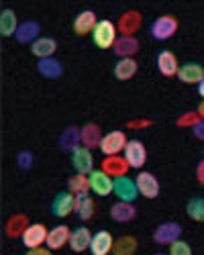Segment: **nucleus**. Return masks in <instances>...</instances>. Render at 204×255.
I'll list each match as a JSON object with an SVG mask.
<instances>
[{"label":"nucleus","mask_w":204,"mask_h":255,"mask_svg":"<svg viewBox=\"0 0 204 255\" xmlns=\"http://www.w3.org/2000/svg\"><path fill=\"white\" fill-rule=\"evenodd\" d=\"M116 33H118L116 25L110 23L108 18H102V20H98V25L92 31V41H94V45L100 47V49H110V47H114L116 39H118Z\"/></svg>","instance_id":"f257e3e1"},{"label":"nucleus","mask_w":204,"mask_h":255,"mask_svg":"<svg viewBox=\"0 0 204 255\" xmlns=\"http://www.w3.org/2000/svg\"><path fill=\"white\" fill-rule=\"evenodd\" d=\"M178 31V18L174 14H161L157 16L151 27H149V33L155 41H168L170 37H174Z\"/></svg>","instance_id":"f03ea898"},{"label":"nucleus","mask_w":204,"mask_h":255,"mask_svg":"<svg viewBox=\"0 0 204 255\" xmlns=\"http://www.w3.org/2000/svg\"><path fill=\"white\" fill-rule=\"evenodd\" d=\"M127 135L122 133V131H110L106 133L104 137H102L100 141V151L104 153L106 157L110 155H118L120 151H125V147H127Z\"/></svg>","instance_id":"7ed1b4c3"},{"label":"nucleus","mask_w":204,"mask_h":255,"mask_svg":"<svg viewBox=\"0 0 204 255\" xmlns=\"http://www.w3.org/2000/svg\"><path fill=\"white\" fill-rule=\"evenodd\" d=\"M125 159L129 163V167H135V169H141L147 161V149L139 139H129L127 147H125Z\"/></svg>","instance_id":"20e7f679"},{"label":"nucleus","mask_w":204,"mask_h":255,"mask_svg":"<svg viewBox=\"0 0 204 255\" xmlns=\"http://www.w3.org/2000/svg\"><path fill=\"white\" fill-rule=\"evenodd\" d=\"M182 237V227L178 223H161L155 231H153V241L159 245H172Z\"/></svg>","instance_id":"39448f33"},{"label":"nucleus","mask_w":204,"mask_h":255,"mask_svg":"<svg viewBox=\"0 0 204 255\" xmlns=\"http://www.w3.org/2000/svg\"><path fill=\"white\" fill-rule=\"evenodd\" d=\"M88 178H90V190L94 194L108 196L110 192H114V178H110L106 172H102V169H94Z\"/></svg>","instance_id":"423d86ee"},{"label":"nucleus","mask_w":204,"mask_h":255,"mask_svg":"<svg viewBox=\"0 0 204 255\" xmlns=\"http://www.w3.org/2000/svg\"><path fill=\"white\" fill-rule=\"evenodd\" d=\"M114 194H116L118 200H122V202H135L137 196H139L137 182L131 180L129 176L114 178Z\"/></svg>","instance_id":"0eeeda50"},{"label":"nucleus","mask_w":204,"mask_h":255,"mask_svg":"<svg viewBox=\"0 0 204 255\" xmlns=\"http://www.w3.org/2000/svg\"><path fill=\"white\" fill-rule=\"evenodd\" d=\"M47 235H49V231L45 229V225L33 223V225H29V229L23 233L20 241H23V245H25L27 249H35V247H41V245L47 241Z\"/></svg>","instance_id":"6e6552de"},{"label":"nucleus","mask_w":204,"mask_h":255,"mask_svg":"<svg viewBox=\"0 0 204 255\" xmlns=\"http://www.w3.org/2000/svg\"><path fill=\"white\" fill-rule=\"evenodd\" d=\"M74 206H76V196L66 190V192L55 194V198L51 202V215L57 217V219H64V217L72 215Z\"/></svg>","instance_id":"1a4fd4ad"},{"label":"nucleus","mask_w":204,"mask_h":255,"mask_svg":"<svg viewBox=\"0 0 204 255\" xmlns=\"http://www.w3.org/2000/svg\"><path fill=\"white\" fill-rule=\"evenodd\" d=\"M137 188H139V194L145 196V198H157L159 196V180L151 174V172H139V176L135 178Z\"/></svg>","instance_id":"9d476101"},{"label":"nucleus","mask_w":204,"mask_h":255,"mask_svg":"<svg viewBox=\"0 0 204 255\" xmlns=\"http://www.w3.org/2000/svg\"><path fill=\"white\" fill-rule=\"evenodd\" d=\"M72 165L76 169V174L90 176L94 172V159H92L90 149H86V147H78V149L72 153Z\"/></svg>","instance_id":"9b49d317"},{"label":"nucleus","mask_w":204,"mask_h":255,"mask_svg":"<svg viewBox=\"0 0 204 255\" xmlns=\"http://www.w3.org/2000/svg\"><path fill=\"white\" fill-rule=\"evenodd\" d=\"M141 27V12L131 8L127 12H122L120 18H118V23H116V29L118 33H122L125 37H133L137 33V29Z\"/></svg>","instance_id":"f8f14e48"},{"label":"nucleus","mask_w":204,"mask_h":255,"mask_svg":"<svg viewBox=\"0 0 204 255\" xmlns=\"http://www.w3.org/2000/svg\"><path fill=\"white\" fill-rule=\"evenodd\" d=\"M39 33H41V25L37 23V20H25V23H20V25H18L14 39L18 41L20 45H29V43L33 45L35 41L41 37Z\"/></svg>","instance_id":"ddd939ff"},{"label":"nucleus","mask_w":204,"mask_h":255,"mask_svg":"<svg viewBox=\"0 0 204 255\" xmlns=\"http://www.w3.org/2000/svg\"><path fill=\"white\" fill-rule=\"evenodd\" d=\"M157 70L161 76H178V70H180V63H178V57L174 51L170 49H163L157 53Z\"/></svg>","instance_id":"4468645a"},{"label":"nucleus","mask_w":204,"mask_h":255,"mask_svg":"<svg viewBox=\"0 0 204 255\" xmlns=\"http://www.w3.org/2000/svg\"><path fill=\"white\" fill-rule=\"evenodd\" d=\"M114 239L108 231H98L92 235V243H90V253L92 255H108L112 251Z\"/></svg>","instance_id":"2eb2a0df"},{"label":"nucleus","mask_w":204,"mask_h":255,"mask_svg":"<svg viewBox=\"0 0 204 255\" xmlns=\"http://www.w3.org/2000/svg\"><path fill=\"white\" fill-rule=\"evenodd\" d=\"M178 78L184 84H200L204 80V68L196 61H188V63H184V66H180Z\"/></svg>","instance_id":"dca6fc26"},{"label":"nucleus","mask_w":204,"mask_h":255,"mask_svg":"<svg viewBox=\"0 0 204 255\" xmlns=\"http://www.w3.org/2000/svg\"><path fill=\"white\" fill-rule=\"evenodd\" d=\"M98 25V18L94 10H82L78 12V16L74 18V33L76 35H88L94 31V27Z\"/></svg>","instance_id":"f3484780"},{"label":"nucleus","mask_w":204,"mask_h":255,"mask_svg":"<svg viewBox=\"0 0 204 255\" xmlns=\"http://www.w3.org/2000/svg\"><path fill=\"white\" fill-rule=\"evenodd\" d=\"M37 72L47 78V80H57L64 76V63L57 61L55 57H45L37 61Z\"/></svg>","instance_id":"a211bd4d"},{"label":"nucleus","mask_w":204,"mask_h":255,"mask_svg":"<svg viewBox=\"0 0 204 255\" xmlns=\"http://www.w3.org/2000/svg\"><path fill=\"white\" fill-rule=\"evenodd\" d=\"M137 217V208L133 206V202H114L110 206V219L116 221V223H129Z\"/></svg>","instance_id":"6ab92c4d"},{"label":"nucleus","mask_w":204,"mask_h":255,"mask_svg":"<svg viewBox=\"0 0 204 255\" xmlns=\"http://www.w3.org/2000/svg\"><path fill=\"white\" fill-rule=\"evenodd\" d=\"M127 169H129V163L125 157L110 155V157H104V161H102V172H106L110 178L127 176Z\"/></svg>","instance_id":"aec40b11"},{"label":"nucleus","mask_w":204,"mask_h":255,"mask_svg":"<svg viewBox=\"0 0 204 255\" xmlns=\"http://www.w3.org/2000/svg\"><path fill=\"white\" fill-rule=\"evenodd\" d=\"M70 235H72L70 227H66V225H57V227H53V229L49 231L45 245H47L51 251H53V249H59V247H64L66 243H70Z\"/></svg>","instance_id":"412c9836"},{"label":"nucleus","mask_w":204,"mask_h":255,"mask_svg":"<svg viewBox=\"0 0 204 255\" xmlns=\"http://www.w3.org/2000/svg\"><path fill=\"white\" fill-rule=\"evenodd\" d=\"M90 243H92V235H90V231L86 227H78V229L72 231V235H70V247H72V251L82 253V251L90 249Z\"/></svg>","instance_id":"4be33fe9"},{"label":"nucleus","mask_w":204,"mask_h":255,"mask_svg":"<svg viewBox=\"0 0 204 255\" xmlns=\"http://www.w3.org/2000/svg\"><path fill=\"white\" fill-rule=\"evenodd\" d=\"M55 51H57V41L53 37H39L35 43L31 45V53L37 55L39 59L53 57Z\"/></svg>","instance_id":"5701e85b"},{"label":"nucleus","mask_w":204,"mask_h":255,"mask_svg":"<svg viewBox=\"0 0 204 255\" xmlns=\"http://www.w3.org/2000/svg\"><path fill=\"white\" fill-rule=\"evenodd\" d=\"M80 143H82V133H80L78 127H68V129L59 137L61 151H68V153H74L80 147Z\"/></svg>","instance_id":"b1692460"},{"label":"nucleus","mask_w":204,"mask_h":255,"mask_svg":"<svg viewBox=\"0 0 204 255\" xmlns=\"http://www.w3.org/2000/svg\"><path fill=\"white\" fill-rule=\"evenodd\" d=\"M112 51L122 59V57H133L137 51H139V41L135 37H125V35H120L116 39V43L112 47Z\"/></svg>","instance_id":"393cba45"},{"label":"nucleus","mask_w":204,"mask_h":255,"mask_svg":"<svg viewBox=\"0 0 204 255\" xmlns=\"http://www.w3.org/2000/svg\"><path fill=\"white\" fill-rule=\"evenodd\" d=\"M80 133H82V145L86 147V149H92V147H100V141H102V135L100 133V127L98 125H94V123H88V125H84L80 129Z\"/></svg>","instance_id":"a878e982"},{"label":"nucleus","mask_w":204,"mask_h":255,"mask_svg":"<svg viewBox=\"0 0 204 255\" xmlns=\"http://www.w3.org/2000/svg\"><path fill=\"white\" fill-rule=\"evenodd\" d=\"M74 212L80 221H90L94 217V200L88 194H78L76 196V206Z\"/></svg>","instance_id":"bb28decb"},{"label":"nucleus","mask_w":204,"mask_h":255,"mask_svg":"<svg viewBox=\"0 0 204 255\" xmlns=\"http://www.w3.org/2000/svg\"><path fill=\"white\" fill-rule=\"evenodd\" d=\"M16 29H18V20H16V14L12 8H4L0 12V35L2 37H12L16 35Z\"/></svg>","instance_id":"cd10ccee"},{"label":"nucleus","mask_w":204,"mask_h":255,"mask_svg":"<svg viewBox=\"0 0 204 255\" xmlns=\"http://www.w3.org/2000/svg\"><path fill=\"white\" fill-rule=\"evenodd\" d=\"M137 61L133 59V57H122V59H118L116 63H114V76H116V80H131L135 74H137Z\"/></svg>","instance_id":"c85d7f7f"},{"label":"nucleus","mask_w":204,"mask_h":255,"mask_svg":"<svg viewBox=\"0 0 204 255\" xmlns=\"http://www.w3.org/2000/svg\"><path fill=\"white\" fill-rule=\"evenodd\" d=\"M29 229V219L25 215H12L6 223V235L8 237H23V233Z\"/></svg>","instance_id":"c756f323"},{"label":"nucleus","mask_w":204,"mask_h":255,"mask_svg":"<svg viewBox=\"0 0 204 255\" xmlns=\"http://www.w3.org/2000/svg\"><path fill=\"white\" fill-rule=\"evenodd\" d=\"M137 251V239L131 235H122L118 239H114L112 245V255H135Z\"/></svg>","instance_id":"7c9ffc66"},{"label":"nucleus","mask_w":204,"mask_h":255,"mask_svg":"<svg viewBox=\"0 0 204 255\" xmlns=\"http://www.w3.org/2000/svg\"><path fill=\"white\" fill-rule=\"evenodd\" d=\"M90 190V178L84 176V174H74L70 180H68V192H72L74 196L78 194H88Z\"/></svg>","instance_id":"2f4dec72"},{"label":"nucleus","mask_w":204,"mask_h":255,"mask_svg":"<svg viewBox=\"0 0 204 255\" xmlns=\"http://www.w3.org/2000/svg\"><path fill=\"white\" fill-rule=\"evenodd\" d=\"M186 215L196 221V223H204V198L194 196L186 202Z\"/></svg>","instance_id":"473e14b6"},{"label":"nucleus","mask_w":204,"mask_h":255,"mask_svg":"<svg viewBox=\"0 0 204 255\" xmlns=\"http://www.w3.org/2000/svg\"><path fill=\"white\" fill-rule=\"evenodd\" d=\"M170 255H192V247H190V243L178 239L176 243L170 245Z\"/></svg>","instance_id":"72a5a7b5"},{"label":"nucleus","mask_w":204,"mask_h":255,"mask_svg":"<svg viewBox=\"0 0 204 255\" xmlns=\"http://www.w3.org/2000/svg\"><path fill=\"white\" fill-rule=\"evenodd\" d=\"M196 123H200L198 113H184V115L176 121V125H178V127H194Z\"/></svg>","instance_id":"f704fd0d"},{"label":"nucleus","mask_w":204,"mask_h":255,"mask_svg":"<svg viewBox=\"0 0 204 255\" xmlns=\"http://www.w3.org/2000/svg\"><path fill=\"white\" fill-rule=\"evenodd\" d=\"M16 163L20 169H31L33 167V153L31 151H20L16 155Z\"/></svg>","instance_id":"c9c22d12"},{"label":"nucleus","mask_w":204,"mask_h":255,"mask_svg":"<svg viewBox=\"0 0 204 255\" xmlns=\"http://www.w3.org/2000/svg\"><path fill=\"white\" fill-rule=\"evenodd\" d=\"M192 133H194L196 139L204 141V121H202V119H200V123H196V125L192 127Z\"/></svg>","instance_id":"e433bc0d"},{"label":"nucleus","mask_w":204,"mask_h":255,"mask_svg":"<svg viewBox=\"0 0 204 255\" xmlns=\"http://www.w3.org/2000/svg\"><path fill=\"white\" fill-rule=\"evenodd\" d=\"M196 180H198V184L200 186H204V157L198 161V165H196Z\"/></svg>","instance_id":"4c0bfd02"},{"label":"nucleus","mask_w":204,"mask_h":255,"mask_svg":"<svg viewBox=\"0 0 204 255\" xmlns=\"http://www.w3.org/2000/svg\"><path fill=\"white\" fill-rule=\"evenodd\" d=\"M27 255H51V249L49 247H35V249H29Z\"/></svg>","instance_id":"58836bf2"},{"label":"nucleus","mask_w":204,"mask_h":255,"mask_svg":"<svg viewBox=\"0 0 204 255\" xmlns=\"http://www.w3.org/2000/svg\"><path fill=\"white\" fill-rule=\"evenodd\" d=\"M196 113H198V117H200V119L204 121V100H202V102L198 104V111H196Z\"/></svg>","instance_id":"ea45409f"},{"label":"nucleus","mask_w":204,"mask_h":255,"mask_svg":"<svg viewBox=\"0 0 204 255\" xmlns=\"http://www.w3.org/2000/svg\"><path fill=\"white\" fill-rule=\"evenodd\" d=\"M198 94H200V96L204 98V80H202V82L198 84Z\"/></svg>","instance_id":"a19ab883"},{"label":"nucleus","mask_w":204,"mask_h":255,"mask_svg":"<svg viewBox=\"0 0 204 255\" xmlns=\"http://www.w3.org/2000/svg\"><path fill=\"white\" fill-rule=\"evenodd\" d=\"M153 255H170V253H153Z\"/></svg>","instance_id":"79ce46f5"}]
</instances>
